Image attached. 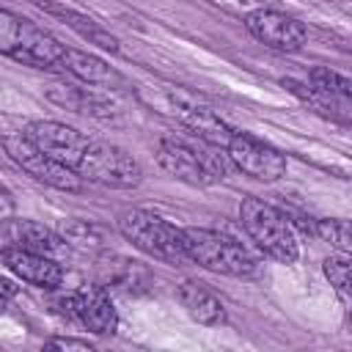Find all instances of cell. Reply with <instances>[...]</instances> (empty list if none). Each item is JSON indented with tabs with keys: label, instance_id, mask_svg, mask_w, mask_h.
<instances>
[{
	"label": "cell",
	"instance_id": "obj_1",
	"mask_svg": "<svg viewBox=\"0 0 352 352\" xmlns=\"http://www.w3.org/2000/svg\"><path fill=\"white\" fill-rule=\"evenodd\" d=\"M157 162L165 173L192 187L220 182L234 170L226 148L212 146L190 132L184 138H162L157 148Z\"/></svg>",
	"mask_w": 352,
	"mask_h": 352
},
{
	"label": "cell",
	"instance_id": "obj_2",
	"mask_svg": "<svg viewBox=\"0 0 352 352\" xmlns=\"http://www.w3.org/2000/svg\"><path fill=\"white\" fill-rule=\"evenodd\" d=\"M0 52L33 69H60L66 47L36 22L0 8Z\"/></svg>",
	"mask_w": 352,
	"mask_h": 352
},
{
	"label": "cell",
	"instance_id": "obj_3",
	"mask_svg": "<svg viewBox=\"0 0 352 352\" xmlns=\"http://www.w3.org/2000/svg\"><path fill=\"white\" fill-rule=\"evenodd\" d=\"M118 231L126 242H132L138 250H143L151 258H160L173 267H182L190 261L184 250L182 228L170 226L160 214H151L146 209H124L118 214Z\"/></svg>",
	"mask_w": 352,
	"mask_h": 352
},
{
	"label": "cell",
	"instance_id": "obj_4",
	"mask_svg": "<svg viewBox=\"0 0 352 352\" xmlns=\"http://www.w3.org/2000/svg\"><path fill=\"white\" fill-rule=\"evenodd\" d=\"M239 220L245 226V231L250 234V239L275 261L292 264L300 256V242H297V231L289 223L286 212L258 201V198H245L239 204Z\"/></svg>",
	"mask_w": 352,
	"mask_h": 352
},
{
	"label": "cell",
	"instance_id": "obj_5",
	"mask_svg": "<svg viewBox=\"0 0 352 352\" xmlns=\"http://www.w3.org/2000/svg\"><path fill=\"white\" fill-rule=\"evenodd\" d=\"M182 234H184V250L190 261H195L198 267L236 278L256 272L253 256L236 239L217 234L212 228H182Z\"/></svg>",
	"mask_w": 352,
	"mask_h": 352
},
{
	"label": "cell",
	"instance_id": "obj_6",
	"mask_svg": "<svg viewBox=\"0 0 352 352\" xmlns=\"http://www.w3.org/2000/svg\"><path fill=\"white\" fill-rule=\"evenodd\" d=\"M74 170L82 182H94V184L113 187V190H132L143 179L140 162L129 151L113 143H104V140H88Z\"/></svg>",
	"mask_w": 352,
	"mask_h": 352
},
{
	"label": "cell",
	"instance_id": "obj_7",
	"mask_svg": "<svg viewBox=\"0 0 352 352\" xmlns=\"http://www.w3.org/2000/svg\"><path fill=\"white\" fill-rule=\"evenodd\" d=\"M6 146V154L28 173L33 176L36 182L47 184V187H55L60 192H80L82 190V179L77 176V170H72L69 165L58 162L55 157H50L47 151H41L33 140H28L25 132H16V135H8L3 140Z\"/></svg>",
	"mask_w": 352,
	"mask_h": 352
},
{
	"label": "cell",
	"instance_id": "obj_8",
	"mask_svg": "<svg viewBox=\"0 0 352 352\" xmlns=\"http://www.w3.org/2000/svg\"><path fill=\"white\" fill-rule=\"evenodd\" d=\"M226 154L236 170L258 182H278L286 173V157L248 132H234L226 143Z\"/></svg>",
	"mask_w": 352,
	"mask_h": 352
},
{
	"label": "cell",
	"instance_id": "obj_9",
	"mask_svg": "<svg viewBox=\"0 0 352 352\" xmlns=\"http://www.w3.org/2000/svg\"><path fill=\"white\" fill-rule=\"evenodd\" d=\"M245 25L261 44H267L272 50H280V52H297L308 38V30L300 19H294L283 11H275V8L250 11Z\"/></svg>",
	"mask_w": 352,
	"mask_h": 352
},
{
	"label": "cell",
	"instance_id": "obj_10",
	"mask_svg": "<svg viewBox=\"0 0 352 352\" xmlns=\"http://www.w3.org/2000/svg\"><path fill=\"white\" fill-rule=\"evenodd\" d=\"M25 135L28 140H33L41 151H47L50 157H55L58 162L69 165L74 170L80 154L85 151L88 140L82 132H77L74 126H66L60 121H30L25 126Z\"/></svg>",
	"mask_w": 352,
	"mask_h": 352
},
{
	"label": "cell",
	"instance_id": "obj_11",
	"mask_svg": "<svg viewBox=\"0 0 352 352\" xmlns=\"http://www.w3.org/2000/svg\"><path fill=\"white\" fill-rule=\"evenodd\" d=\"M63 305L82 327H88L96 336L116 333V327H118V314H116L113 300L104 286H85V289L69 294L63 300Z\"/></svg>",
	"mask_w": 352,
	"mask_h": 352
},
{
	"label": "cell",
	"instance_id": "obj_12",
	"mask_svg": "<svg viewBox=\"0 0 352 352\" xmlns=\"http://www.w3.org/2000/svg\"><path fill=\"white\" fill-rule=\"evenodd\" d=\"M173 104H176V113L182 118V126L190 135H195V138H201V140H206L212 146L226 148V143L231 140L234 129H228L212 107H204L201 102H195V96L182 94V91L173 94Z\"/></svg>",
	"mask_w": 352,
	"mask_h": 352
},
{
	"label": "cell",
	"instance_id": "obj_13",
	"mask_svg": "<svg viewBox=\"0 0 352 352\" xmlns=\"http://www.w3.org/2000/svg\"><path fill=\"white\" fill-rule=\"evenodd\" d=\"M0 256H3L6 267L25 283H33V286H41V289H55L63 280V270L52 256L33 253V250H25V248H16V245L3 248Z\"/></svg>",
	"mask_w": 352,
	"mask_h": 352
},
{
	"label": "cell",
	"instance_id": "obj_14",
	"mask_svg": "<svg viewBox=\"0 0 352 352\" xmlns=\"http://www.w3.org/2000/svg\"><path fill=\"white\" fill-rule=\"evenodd\" d=\"M38 6H41V11H47V14L58 16L66 28H72V30H74L80 38H85L88 44H96V47L110 50V52H118V38H116L110 30H104L96 19H91V16H85V14L74 11V8H66V6L50 3V0H38Z\"/></svg>",
	"mask_w": 352,
	"mask_h": 352
},
{
	"label": "cell",
	"instance_id": "obj_15",
	"mask_svg": "<svg viewBox=\"0 0 352 352\" xmlns=\"http://www.w3.org/2000/svg\"><path fill=\"white\" fill-rule=\"evenodd\" d=\"M60 72L77 77V80L85 82V85H104V88H113V85L121 82V74H118L116 69H110L102 58H96V55H91V52L72 50V47H66V52H63Z\"/></svg>",
	"mask_w": 352,
	"mask_h": 352
},
{
	"label": "cell",
	"instance_id": "obj_16",
	"mask_svg": "<svg viewBox=\"0 0 352 352\" xmlns=\"http://www.w3.org/2000/svg\"><path fill=\"white\" fill-rule=\"evenodd\" d=\"M179 300L198 324H223L226 322V305L201 280H184L179 289Z\"/></svg>",
	"mask_w": 352,
	"mask_h": 352
},
{
	"label": "cell",
	"instance_id": "obj_17",
	"mask_svg": "<svg viewBox=\"0 0 352 352\" xmlns=\"http://www.w3.org/2000/svg\"><path fill=\"white\" fill-rule=\"evenodd\" d=\"M11 242L16 248H25V250H33V253H44V256H55V253L63 250V239L55 236L41 223H33V220H16L11 226Z\"/></svg>",
	"mask_w": 352,
	"mask_h": 352
},
{
	"label": "cell",
	"instance_id": "obj_18",
	"mask_svg": "<svg viewBox=\"0 0 352 352\" xmlns=\"http://www.w3.org/2000/svg\"><path fill=\"white\" fill-rule=\"evenodd\" d=\"M308 82H311V88H316L322 94H330V96H338V99H352V82H349V77H344L338 72H330L324 66L314 69L308 74Z\"/></svg>",
	"mask_w": 352,
	"mask_h": 352
},
{
	"label": "cell",
	"instance_id": "obj_19",
	"mask_svg": "<svg viewBox=\"0 0 352 352\" xmlns=\"http://www.w3.org/2000/svg\"><path fill=\"white\" fill-rule=\"evenodd\" d=\"M314 236L330 242L338 253H349L352 242H349V223L346 220H314Z\"/></svg>",
	"mask_w": 352,
	"mask_h": 352
},
{
	"label": "cell",
	"instance_id": "obj_20",
	"mask_svg": "<svg viewBox=\"0 0 352 352\" xmlns=\"http://www.w3.org/2000/svg\"><path fill=\"white\" fill-rule=\"evenodd\" d=\"M324 275H327V280L341 292V294H346L349 292V256L346 253H338V256H330V258H324Z\"/></svg>",
	"mask_w": 352,
	"mask_h": 352
},
{
	"label": "cell",
	"instance_id": "obj_21",
	"mask_svg": "<svg viewBox=\"0 0 352 352\" xmlns=\"http://www.w3.org/2000/svg\"><path fill=\"white\" fill-rule=\"evenodd\" d=\"M47 346L50 349H91V344L82 338H50Z\"/></svg>",
	"mask_w": 352,
	"mask_h": 352
},
{
	"label": "cell",
	"instance_id": "obj_22",
	"mask_svg": "<svg viewBox=\"0 0 352 352\" xmlns=\"http://www.w3.org/2000/svg\"><path fill=\"white\" fill-rule=\"evenodd\" d=\"M11 212H14V198H11V192L0 184V220H6Z\"/></svg>",
	"mask_w": 352,
	"mask_h": 352
},
{
	"label": "cell",
	"instance_id": "obj_23",
	"mask_svg": "<svg viewBox=\"0 0 352 352\" xmlns=\"http://www.w3.org/2000/svg\"><path fill=\"white\" fill-rule=\"evenodd\" d=\"M6 300H8V297H3V294H0V314L6 311Z\"/></svg>",
	"mask_w": 352,
	"mask_h": 352
}]
</instances>
